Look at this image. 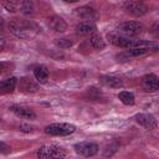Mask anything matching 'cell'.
<instances>
[{
    "mask_svg": "<svg viewBox=\"0 0 159 159\" xmlns=\"http://www.w3.org/2000/svg\"><path fill=\"white\" fill-rule=\"evenodd\" d=\"M55 43L61 48H68L72 46V41L70 39H57L55 41Z\"/></svg>",
    "mask_w": 159,
    "mask_h": 159,
    "instance_id": "cell-22",
    "label": "cell"
},
{
    "mask_svg": "<svg viewBox=\"0 0 159 159\" xmlns=\"http://www.w3.org/2000/svg\"><path fill=\"white\" fill-rule=\"evenodd\" d=\"M20 0H5L4 1V6L7 11H11V12H15L19 6H20Z\"/></svg>",
    "mask_w": 159,
    "mask_h": 159,
    "instance_id": "cell-21",
    "label": "cell"
},
{
    "mask_svg": "<svg viewBox=\"0 0 159 159\" xmlns=\"http://www.w3.org/2000/svg\"><path fill=\"white\" fill-rule=\"evenodd\" d=\"M97 30V26L93 21L91 20H86V21H82L80 22L77 26H76V32L77 34H81V35H88V34H92Z\"/></svg>",
    "mask_w": 159,
    "mask_h": 159,
    "instance_id": "cell-12",
    "label": "cell"
},
{
    "mask_svg": "<svg viewBox=\"0 0 159 159\" xmlns=\"http://www.w3.org/2000/svg\"><path fill=\"white\" fill-rule=\"evenodd\" d=\"M134 118H135V120L140 125H143L145 128L152 129V128H155L157 127V119L154 118V116H152L149 113H139Z\"/></svg>",
    "mask_w": 159,
    "mask_h": 159,
    "instance_id": "cell-10",
    "label": "cell"
},
{
    "mask_svg": "<svg viewBox=\"0 0 159 159\" xmlns=\"http://www.w3.org/2000/svg\"><path fill=\"white\" fill-rule=\"evenodd\" d=\"M76 130V127L70 123H52L45 128V133L50 135H57V137H63V135H70Z\"/></svg>",
    "mask_w": 159,
    "mask_h": 159,
    "instance_id": "cell-4",
    "label": "cell"
},
{
    "mask_svg": "<svg viewBox=\"0 0 159 159\" xmlns=\"http://www.w3.org/2000/svg\"><path fill=\"white\" fill-rule=\"evenodd\" d=\"M76 14H77L78 16H81V17L87 19V20H91V21H92L93 19H97V17H98L97 11H96L92 6H88V5L81 6V7L76 9Z\"/></svg>",
    "mask_w": 159,
    "mask_h": 159,
    "instance_id": "cell-14",
    "label": "cell"
},
{
    "mask_svg": "<svg viewBox=\"0 0 159 159\" xmlns=\"http://www.w3.org/2000/svg\"><path fill=\"white\" fill-rule=\"evenodd\" d=\"M16 83H17V80L15 77H10L0 81V94H7L14 92V89L16 88Z\"/></svg>",
    "mask_w": 159,
    "mask_h": 159,
    "instance_id": "cell-13",
    "label": "cell"
},
{
    "mask_svg": "<svg viewBox=\"0 0 159 159\" xmlns=\"http://www.w3.org/2000/svg\"><path fill=\"white\" fill-rule=\"evenodd\" d=\"M39 158L48 159V158H63L66 155V150L56 144H45L42 145L36 154Z\"/></svg>",
    "mask_w": 159,
    "mask_h": 159,
    "instance_id": "cell-3",
    "label": "cell"
},
{
    "mask_svg": "<svg viewBox=\"0 0 159 159\" xmlns=\"http://www.w3.org/2000/svg\"><path fill=\"white\" fill-rule=\"evenodd\" d=\"M142 87L147 92H155V91H158L159 89V80H158V76L154 75V73L145 75L142 78Z\"/></svg>",
    "mask_w": 159,
    "mask_h": 159,
    "instance_id": "cell-8",
    "label": "cell"
},
{
    "mask_svg": "<svg viewBox=\"0 0 159 159\" xmlns=\"http://www.w3.org/2000/svg\"><path fill=\"white\" fill-rule=\"evenodd\" d=\"M1 70H2V63H0V72H1Z\"/></svg>",
    "mask_w": 159,
    "mask_h": 159,
    "instance_id": "cell-28",
    "label": "cell"
},
{
    "mask_svg": "<svg viewBox=\"0 0 159 159\" xmlns=\"http://www.w3.org/2000/svg\"><path fill=\"white\" fill-rule=\"evenodd\" d=\"M20 10L25 15H31L34 12V6L31 0H22L20 4Z\"/></svg>",
    "mask_w": 159,
    "mask_h": 159,
    "instance_id": "cell-20",
    "label": "cell"
},
{
    "mask_svg": "<svg viewBox=\"0 0 159 159\" xmlns=\"http://www.w3.org/2000/svg\"><path fill=\"white\" fill-rule=\"evenodd\" d=\"M118 98H119V101H120L123 104H125V106H132V104H134V94H133L132 92L122 91V92H119Z\"/></svg>",
    "mask_w": 159,
    "mask_h": 159,
    "instance_id": "cell-18",
    "label": "cell"
},
{
    "mask_svg": "<svg viewBox=\"0 0 159 159\" xmlns=\"http://www.w3.org/2000/svg\"><path fill=\"white\" fill-rule=\"evenodd\" d=\"M62 1H66V2H76L78 0H62Z\"/></svg>",
    "mask_w": 159,
    "mask_h": 159,
    "instance_id": "cell-27",
    "label": "cell"
},
{
    "mask_svg": "<svg viewBox=\"0 0 159 159\" xmlns=\"http://www.w3.org/2000/svg\"><path fill=\"white\" fill-rule=\"evenodd\" d=\"M34 76H35L36 81L39 83H46L47 80H48V70H47V67L43 66V65L36 66L35 70H34Z\"/></svg>",
    "mask_w": 159,
    "mask_h": 159,
    "instance_id": "cell-15",
    "label": "cell"
},
{
    "mask_svg": "<svg viewBox=\"0 0 159 159\" xmlns=\"http://www.w3.org/2000/svg\"><path fill=\"white\" fill-rule=\"evenodd\" d=\"M75 150L82 157H93L98 153L99 147L93 142H80L75 144Z\"/></svg>",
    "mask_w": 159,
    "mask_h": 159,
    "instance_id": "cell-5",
    "label": "cell"
},
{
    "mask_svg": "<svg viewBox=\"0 0 159 159\" xmlns=\"http://www.w3.org/2000/svg\"><path fill=\"white\" fill-rule=\"evenodd\" d=\"M2 29H4V19L0 16V32L2 31Z\"/></svg>",
    "mask_w": 159,
    "mask_h": 159,
    "instance_id": "cell-26",
    "label": "cell"
},
{
    "mask_svg": "<svg viewBox=\"0 0 159 159\" xmlns=\"http://www.w3.org/2000/svg\"><path fill=\"white\" fill-rule=\"evenodd\" d=\"M118 30L128 36H137L142 32L143 26L137 21H124L118 25Z\"/></svg>",
    "mask_w": 159,
    "mask_h": 159,
    "instance_id": "cell-7",
    "label": "cell"
},
{
    "mask_svg": "<svg viewBox=\"0 0 159 159\" xmlns=\"http://www.w3.org/2000/svg\"><path fill=\"white\" fill-rule=\"evenodd\" d=\"M101 82L107 86V87H112V88H120L123 86V82L119 77L116 76H102L101 77Z\"/></svg>",
    "mask_w": 159,
    "mask_h": 159,
    "instance_id": "cell-16",
    "label": "cell"
},
{
    "mask_svg": "<svg viewBox=\"0 0 159 159\" xmlns=\"http://www.w3.org/2000/svg\"><path fill=\"white\" fill-rule=\"evenodd\" d=\"M35 129H36V127H34V125H27V124H21L20 125L21 132H34Z\"/></svg>",
    "mask_w": 159,
    "mask_h": 159,
    "instance_id": "cell-24",
    "label": "cell"
},
{
    "mask_svg": "<svg viewBox=\"0 0 159 159\" xmlns=\"http://www.w3.org/2000/svg\"><path fill=\"white\" fill-rule=\"evenodd\" d=\"M10 153V147L2 142H0V154H7Z\"/></svg>",
    "mask_w": 159,
    "mask_h": 159,
    "instance_id": "cell-23",
    "label": "cell"
},
{
    "mask_svg": "<svg viewBox=\"0 0 159 159\" xmlns=\"http://www.w3.org/2000/svg\"><path fill=\"white\" fill-rule=\"evenodd\" d=\"M48 25L56 32H65L67 30V24L65 22V20L62 17H60L57 15H53L48 19Z\"/></svg>",
    "mask_w": 159,
    "mask_h": 159,
    "instance_id": "cell-11",
    "label": "cell"
},
{
    "mask_svg": "<svg viewBox=\"0 0 159 159\" xmlns=\"http://www.w3.org/2000/svg\"><path fill=\"white\" fill-rule=\"evenodd\" d=\"M152 50L148 47H129L128 50H125V55L129 57H138V56H143L149 53Z\"/></svg>",
    "mask_w": 159,
    "mask_h": 159,
    "instance_id": "cell-17",
    "label": "cell"
},
{
    "mask_svg": "<svg viewBox=\"0 0 159 159\" xmlns=\"http://www.w3.org/2000/svg\"><path fill=\"white\" fill-rule=\"evenodd\" d=\"M108 40L111 43H113L114 46L118 47H148L153 51L158 50V45L153 41H145V40H135V39H130L127 36H122V35H117V34H108Z\"/></svg>",
    "mask_w": 159,
    "mask_h": 159,
    "instance_id": "cell-1",
    "label": "cell"
},
{
    "mask_svg": "<svg viewBox=\"0 0 159 159\" xmlns=\"http://www.w3.org/2000/svg\"><path fill=\"white\" fill-rule=\"evenodd\" d=\"M4 46H5V40L0 37V51H2V48H4Z\"/></svg>",
    "mask_w": 159,
    "mask_h": 159,
    "instance_id": "cell-25",
    "label": "cell"
},
{
    "mask_svg": "<svg viewBox=\"0 0 159 159\" xmlns=\"http://www.w3.org/2000/svg\"><path fill=\"white\" fill-rule=\"evenodd\" d=\"M10 111H11L14 114H16L17 117L24 118V119H35V118H36V114H35V112H34L32 109L26 108V107H22V106H16V104H14V106L10 107Z\"/></svg>",
    "mask_w": 159,
    "mask_h": 159,
    "instance_id": "cell-9",
    "label": "cell"
},
{
    "mask_svg": "<svg viewBox=\"0 0 159 159\" xmlns=\"http://www.w3.org/2000/svg\"><path fill=\"white\" fill-rule=\"evenodd\" d=\"M89 42H91L92 47L96 48V50H103V48L106 47V42H104V40H103L99 35H93V36L91 37Z\"/></svg>",
    "mask_w": 159,
    "mask_h": 159,
    "instance_id": "cell-19",
    "label": "cell"
},
{
    "mask_svg": "<svg viewBox=\"0 0 159 159\" xmlns=\"http://www.w3.org/2000/svg\"><path fill=\"white\" fill-rule=\"evenodd\" d=\"M124 10L133 15V16H143L144 14H147L148 11V7L144 2L142 1H138V0H130V1H127L124 4Z\"/></svg>",
    "mask_w": 159,
    "mask_h": 159,
    "instance_id": "cell-6",
    "label": "cell"
},
{
    "mask_svg": "<svg viewBox=\"0 0 159 159\" xmlns=\"http://www.w3.org/2000/svg\"><path fill=\"white\" fill-rule=\"evenodd\" d=\"M9 29L11 31V34H14L16 37H20V39L32 37L40 30L36 24H34L29 20H12L9 24Z\"/></svg>",
    "mask_w": 159,
    "mask_h": 159,
    "instance_id": "cell-2",
    "label": "cell"
}]
</instances>
